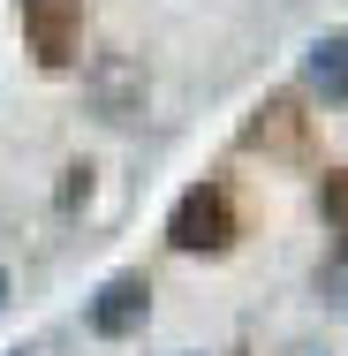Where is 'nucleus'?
<instances>
[{"label":"nucleus","instance_id":"obj_1","mask_svg":"<svg viewBox=\"0 0 348 356\" xmlns=\"http://www.w3.org/2000/svg\"><path fill=\"white\" fill-rule=\"evenodd\" d=\"M235 235H242V220H235V190H227V182H197V190H182L174 213H167V243L190 250V258H219V250H235Z\"/></svg>","mask_w":348,"mask_h":356},{"label":"nucleus","instance_id":"obj_2","mask_svg":"<svg viewBox=\"0 0 348 356\" xmlns=\"http://www.w3.org/2000/svg\"><path fill=\"white\" fill-rule=\"evenodd\" d=\"M144 318H151V281H144V273H114V281H99V296L83 303V326H91L99 341H129V334H144Z\"/></svg>","mask_w":348,"mask_h":356},{"label":"nucleus","instance_id":"obj_3","mask_svg":"<svg viewBox=\"0 0 348 356\" xmlns=\"http://www.w3.org/2000/svg\"><path fill=\"white\" fill-rule=\"evenodd\" d=\"M23 38L38 69H69L83 46V0H23Z\"/></svg>","mask_w":348,"mask_h":356},{"label":"nucleus","instance_id":"obj_4","mask_svg":"<svg viewBox=\"0 0 348 356\" xmlns=\"http://www.w3.org/2000/svg\"><path fill=\"white\" fill-rule=\"evenodd\" d=\"M303 83H310V99L348 106V31H326L303 46Z\"/></svg>","mask_w":348,"mask_h":356},{"label":"nucleus","instance_id":"obj_5","mask_svg":"<svg viewBox=\"0 0 348 356\" xmlns=\"http://www.w3.org/2000/svg\"><path fill=\"white\" fill-rule=\"evenodd\" d=\"M242 144H273V152H295V144H303V114H295V99H265V106L250 114Z\"/></svg>","mask_w":348,"mask_h":356},{"label":"nucleus","instance_id":"obj_6","mask_svg":"<svg viewBox=\"0 0 348 356\" xmlns=\"http://www.w3.org/2000/svg\"><path fill=\"white\" fill-rule=\"evenodd\" d=\"M318 213H326V227L348 243V167H333V175H318Z\"/></svg>","mask_w":348,"mask_h":356},{"label":"nucleus","instance_id":"obj_7","mask_svg":"<svg viewBox=\"0 0 348 356\" xmlns=\"http://www.w3.org/2000/svg\"><path fill=\"white\" fill-rule=\"evenodd\" d=\"M91 197V167H69V182H61V213H76Z\"/></svg>","mask_w":348,"mask_h":356},{"label":"nucleus","instance_id":"obj_8","mask_svg":"<svg viewBox=\"0 0 348 356\" xmlns=\"http://www.w3.org/2000/svg\"><path fill=\"white\" fill-rule=\"evenodd\" d=\"M0 311H8V273H0Z\"/></svg>","mask_w":348,"mask_h":356}]
</instances>
